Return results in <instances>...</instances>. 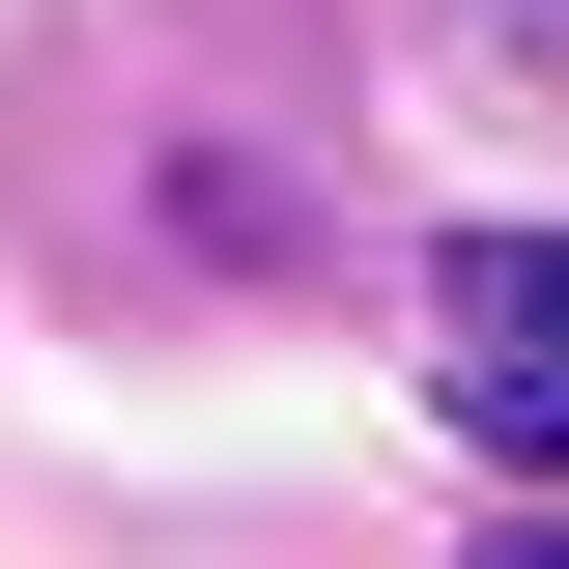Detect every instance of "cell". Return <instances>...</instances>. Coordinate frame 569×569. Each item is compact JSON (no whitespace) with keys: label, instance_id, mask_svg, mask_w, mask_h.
Returning <instances> with one entry per match:
<instances>
[{"label":"cell","instance_id":"obj_1","mask_svg":"<svg viewBox=\"0 0 569 569\" xmlns=\"http://www.w3.org/2000/svg\"><path fill=\"white\" fill-rule=\"evenodd\" d=\"M427 399L485 456H569V228H456L427 257Z\"/></svg>","mask_w":569,"mask_h":569},{"label":"cell","instance_id":"obj_2","mask_svg":"<svg viewBox=\"0 0 569 569\" xmlns=\"http://www.w3.org/2000/svg\"><path fill=\"white\" fill-rule=\"evenodd\" d=\"M485 569H569V541H485Z\"/></svg>","mask_w":569,"mask_h":569}]
</instances>
